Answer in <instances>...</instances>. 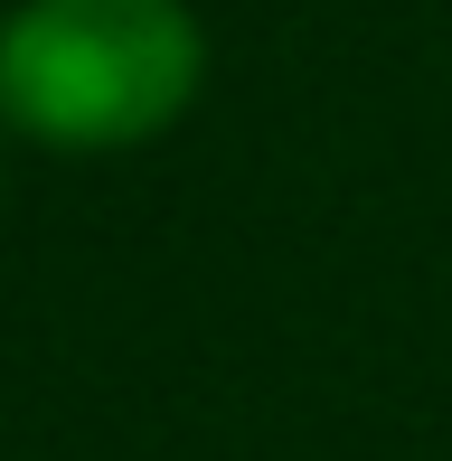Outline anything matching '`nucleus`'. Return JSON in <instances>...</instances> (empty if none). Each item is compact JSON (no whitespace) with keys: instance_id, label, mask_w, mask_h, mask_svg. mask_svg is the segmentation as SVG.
<instances>
[{"instance_id":"obj_1","label":"nucleus","mask_w":452,"mask_h":461,"mask_svg":"<svg viewBox=\"0 0 452 461\" xmlns=\"http://www.w3.org/2000/svg\"><path fill=\"white\" fill-rule=\"evenodd\" d=\"M208 86L189 0H19L0 19V132L67 160L160 141Z\"/></svg>"}]
</instances>
